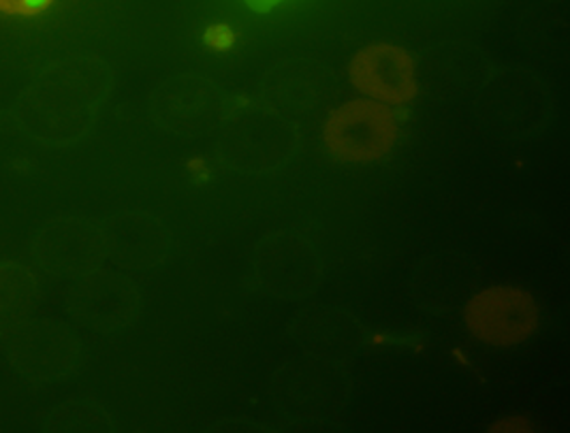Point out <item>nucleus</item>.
Masks as SVG:
<instances>
[{
	"label": "nucleus",
	"instance_id": "nucleus-1",
	"mask_svg": "<svg viewBox=\"0 0 570 433\" xmlns=\"http://www.w3.org/2000/svg\"><path fill=\"white\" fill-rule=\"evenodd\" d=\"M323 137L340 160L367 163L390 152L397 127L385 102L353 101L330 116Z\"/></svg>",
	"mask_w": 570,
	"mask_h": 433
},
{
	"label": "nucleus",
	"instance_id": "nucleus-2",
	"mask_svg": "<svg viewBox=\"0 0 570 433\" xmlns=\"http://www.w3.org/2000/svg\"><path fill=\"white\" fill-rule=\"evenodd\" d=\"M468 329L492 346L525 342L539 325V307L530 293L495 286L479 293L464 309Z\"/></svg>",
	"mask_w": 570,
	"mask_h": 433
},
{
	"label": "nucleus",
	"instance_id": "nucleus-3",
	"mask_svg": "<svg viewBox=\"0 0 570 433\" xmlns=\"http://www.w3.org/2000/svg\"><path fill=\"white\" fill-rule=\"evenodd\" d=\"M348 76L360 92L391 105L413 101L419 90L411 53L385 43L357 51L348 67Z\"/></svg>",
	"mask_w": 570,
	"mask_h": 433
},
{
	"label": "nucleus",
	"instance_id": "nucleus-4",
	"mask_svg": "<svg viewBox=\"0 0 570 433\" xmlns=\"http://www.w3.org/2000/svg\"><path fill=\"white\" fill-rule=\"evenodd\" d=\"M52 0H0V13L9 16H37L46 11Z\"/></svg>",
	"mask_w": 570,
	"mask_h": 433
},
{
	"label": "nucleus",
	"instance_id": "nucleus-5",
	"mask_svg": "<svg viewBox=\"0 0 570 433\" xmlns=\"http://www.w3.org/2000/svg\"><path fill=\"white\" fill-rule=\"evenodd\" d=\"M235 35L229 26L216 24L209 26L206 30V43L214 50H227L234 46Z\"/></svg>",
	"mask_w": 570,
	"mask_h": 433
},
{
	"label": "nucleus",
	"instance_id": "nucleus-6",
	"mask_svg": "<svg viewBox=\"0 0 570 433\" xmlns=\"http://www.w3.org/2000/svg\"><path fill=\"white\" fill-rule=\"evenodd\" d=\"M278 2H283V0H246V4H248L253 11H257V13L272 11Z\"/></svg>",
	"mask_w": 570,
	"mask_h": 433
}]
</instances>
